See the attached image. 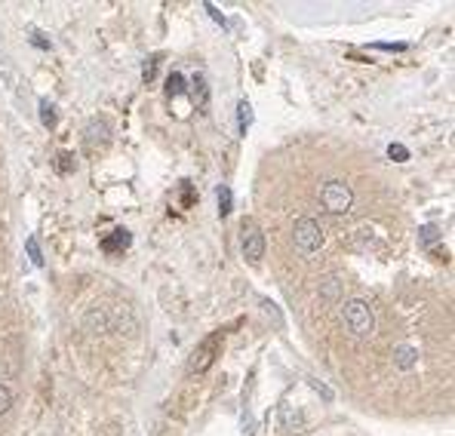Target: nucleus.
<instances>
[{
  "label": "nucleus",
  "mask_w": 455,
  "mask_h": 436,
  "mask_svg": "<svg viewBox=\"0 0 455 436\" xmlns=\"http://www.w3.org/2000/svg\"><path fill=\"white\" fill-rule=\"evenodd\" d=\"M342 317H345V326H348V329H351L354 335H360V338H366V335H373V332H375L373 307H369L363 298H351V301H345Z\"/></svg>",
  "instance_id": "f257e3e1"
},
{
  "label": "nucleus",
  "mask_w": 455,
  "mask_h": 436,
  "mask_svg": "<svg viewBox=\"0 0 455 436\" xmlns=\"http://www.w3.org/2000/svg\"><path fill=\"white\" fill-rule=\"evenodd\" d=\"M320 203L326 212H333V215H345V212H351V206H354V191H351V184L348 182H338V178H333V182H326L320 188Z\"/></svg>",
  "instance_id": "f03ea898"
},
{
  "label": "nucleus",
  "mask_w": 455,
  "mask_h": 436,
  "mask_svg": "<svg viewBox=\"0 0 455 436\" xmlns=\"http://www.w3.org/2000/svg\"><path fill=\"white\" fill-rule=\"evenodd\" d=\"M292 237H296V246L302 249V252H317L323 246V228H320L317 218H308V215L298 218Z\"/></svg>",
  "instance_id": "7ed1b4c3"
},
{
  "label": "nucleus",
  "mask_w": 455,
  "mask_h": 436,
  "mask_svg": "<svg viewBox=\"0 0 455 436\" xmlns=\"http://www.w3.org/2000/svg\"><path fill=\"white\" fill-rule=\"evenodd\" d=\"M243 255L250 259L252 264L261 261V255H265V233H261L252 221L243 224Z\"/></svg>",
  "instance_id": "20e7f679"
},
{
  "label": "nucleus",
  "mask_w": 455,
  "mask_h": 436,
  "mask_svg": "<svg viewBox=\"0 0 455 436\" xmlns=\"http://www.w3.org/2000/svg\"><path fill=\"white\" fill-rule=\"evenodd\" d=\"M219 341H222V335H210V338H206L203 344L197 347L194 360H191V372H197V375H203V372L210 369L212 360H215V350H219Z\"/></svg>",
  "instance_id": "39448f33"
},
{
  "label": "nucleus",
  "mask_w": 455,
  "mask_h": 436,
  "mask_svg": "<svg viewBox=\"0 0 455 436\" xmlns=\"http://www.w3.org/2000/svg\"><path fill=\"white\" fill-rule=\"evenodd\" d=\"M108 138H111V126H108V120L102 117H96V120L87 123V132H83V142H87L89 151H96V147H105Z\"/></svg>",
  "instance_id": "423d86ee"
},
{
  "label": "nucleus",
  "mask_w": 455,
  "mask_h": 436,
  "mask_svg": "<svg viewBox=\"0 0 455 436\" xmlns=\"http://www.w3.org/2000/svg\"><path fill=\"white\" fill-rule=\"evenodd\" d=\"M129 243H133V233H129L127 228H114L99 246H102L105 255H117V252H123V249H127Z\"/></svg>",
  "instance_id": "0eeeda50"
},
{
  "label": "nucleus",
  "mask_w": 455,
  "mask_h": 436,
  "mask_svg": "<svg viewBox=\"0 0 455 436\" xmlns=\"http://www.w3.org/2000/svg\"><path fill=\"white\" fill-rule=\"evenodd\" d=\"M415 363H419V350H415L412 344L394 347V365H397V369H412Z\"/></svg>",
  "instance_id": "6e6552de"
},
{
  "label": "nucleus",
  "mask_w": 455,
  "mask_h": 436,
  "mask_svg": "<svg viewBox=\"0 0 455 436\" xmlns=\"http://www.w3.org/2000/svg\"><path fill=\"white\" fill-rule=\"evenodd\" d=\"M191 83H194V87H191V92H194L197 108H206V105H210V87H206V77H203V74H197Z\"/></svg>",
  "instance_id": "1a4fd4ad"
},
{
  "label": "nucleus",
  "mask_w": 455,
  "mask_h": 436,
  "mask_svg": "<svg viewBox=\"0 0 455 436\" xmlns=\"http://www.w3.org/2000/svg\"><path fill=\"white\" fill-rule=\"evenodd\" d=\"M179 96H185V77L179 71H173L166 77V99L173 102V99H179Z\"/></svg>",
  "instance_id": "9d476101"
},
{
  "label": "nucleus",
  "mask_w": 455,
  "mask_h": 436,
  "mask_svg": "<svg viewBox=\"0 0 455 436\" xmlns=\"http://www.w3.org/2000/svg\"><path fill=\"white\" fill-rule=\"evenodd\" d=\"M237 126H240L243 136H246V129L252 126V105L246 102V99H243L240 105H237Z\"/></svg>",
  "instance_id": "9b49d317"
},
{
  "label": "nucleus",
  "mask_w": 455,
  "mask_h": 436,
  "mask_svg": "<svg viewBox=\"0 0 455 436\" xmlns=\"http://www.w3.org/2000/svg\"><path fill=\"white\" fill-rule=\"evenodd\" d=\"M215 197H219V215L225 218V215H231V188L228 184H219V191H215Z\"/></svg>",
  "instance_id": "f8f14e48"
},
{
  "label": "nucleus",
  "mask_w": 455,
  "mask_h": 436,
  "mask_svg": "<svg viewBox=\"0 0 455 436\" xmlns=\"http://www.w3.org/2000/svg\"><path fill=\"white\" fill-rule=\"evenodd\" d=\"M25 249H28V259L34 268H43V255H41V243H37V237H28L25 240Z\"/></svg>",
  "instance_id": "ddd939ff"
},
{
  "label": "nucleus",
  "mask_w": 455,
  "mask_h": 436,
  "mask_svg": "<svg viewBox=\"0 0 455 436\" xmlns=\"http://www.w3.org/2000/svg\"><path fill=\"white\" fill-rule=\"evenodd\" d=\"M41 123H43L46 129L56 126V108H52L50 102H41Z\"/></svg>",
  "instance_id": "4468645a"
},
{
  "label": "nucleus",
  "mask_w": 455,
  "mask_h": 436,
  "mask_svg": "<svg viewBox=\"0 0 455 436\" xmlns=\"http://www.w3.org/2000/svg\"><path fill=\"white\" fill-rule=\"evenodd\" d=\"M56 169L62 175H68V173H74V154H68V151H62L59 154V160H56Z\"/></svg>",
  "instance_id": "2eb2a0df"
},
{
  "label": "nucleus",
  "mask_w": 455,
  "mask_h": 436,
  "mask_svg": "<svg viewBox=\"0 0 455 436\" xmlns=\"http://www.w3.org/2000/svg\"><path fill=\"white\" fill-rule=\"evenodd\" d=\"M419 240H421V246H434L437 240H440V231L431 228V224H425V228H421V233H419Z\"/></svg>",
  "instance_id": "dca6fc26"
},
{
  "label": "nucleus",
  "mask_w": 455,
  "mask_h": 436,
  "mask_svg": "<svg viewBox=\"0 0 455 436\" xmlns=\"http://www.w3.org/2000/svg\"><path fill=\"white\" fill-rule=\"evenodd\" d=\"M10 406H13V391L6 384H0V415H6Z\"/></svg>",
  "instance_id": "f3484780"
},
{
  "label": "nucleus",
  "mask_w": 455,
  "mask_h": 436,
  "mask_svg": "<svg viewBox=\"0 0 455 436\" xmlns=\"http://www.w3.org/2000/svg\"><path fill=\"white\" fill-rule=\"evenodd\" d=\"M388 154H391V160H397V163H406V160H410V151H406L403 145H391Z\"/></svg>",
  "instance_id": "a211bd4d"
},
{
  "label": "nucleus",
  "mask_w": 455,
  "mask_h": 436,
  "mask_svg": "<svg viewBox=\"0 0 455 436\" xmlns=\"http://www.w3.org/2000/svg\"><path fill=\"white\" fill-rule=\"evenodd\" d=\"M157 65H160V59L154 56L151 61H145V83H151L154 77H157Z\"/></svg>",
  "instance_id": "6ab92c4d"
},
{
  "label": "nucleus",
  "mask_w": 455,
  "mask_h": 436,
  "mask_svg": "<svg viewBox=\"0 0 455 436\" xmlns=\"http://www.w3.org/2000/svg\"><path fill=\"white\" fill-rule=\"evenodd\" d=\"M31 43H34V46H41V50H50V41H43V37H41V31H31Z\"/></svg>",
  "instance_id": "aec40b11"
},
{
  "label": "nucleus",
  "mask_w": 455,
  "mask_h": 436,
  "mask_svg": "<svg viewBox=\"0 0 455 436\" xmlns=\"http://www.w3.org/2000/svg\"><path fill=\"white\" fill-rule=\"evenodd\" d=\"M206 13H210V15H212V19H215V22H219V25H225V15H222L219 10H215V6H212V3H206Z\"/></svg>",
  "instance_id": "412c9836"
},
{
  "label": "nucleus",
  "mask_w": 455,
  "mask_h": 436,
  "mask_svg": "<svg viewBox=\"0 0 455 436\" xmlns=\"http://www.w3.org/2000/svg\"><path fill=\"white\" fill-rule=\"evenodd\" d=\"M191 203H194V197H191V188L185 184V206H191Z\"/></svg>",
  "instance_id": "4be33fe9"
}]
</instances>
